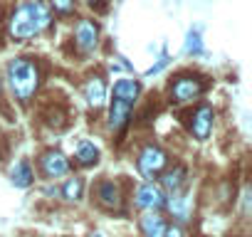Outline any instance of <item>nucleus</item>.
Wrapping results in <instances>:
<instances>
[{
    "label": "nucleus",
    "instance_id": "f257e3e1",
    "mask_svg": "<svg viewBox=\"0 0 252 237\" xmlns=\"http://www.w3.org/2000/svg\"><path fill=\"white\" fill-rule=\"evenodd\" d=\"M50 20L52 13L42 0H25L10 18V35L15 40H30L37 32H42L50 25Z\"/></svg>",
    "mask_w": 252,
    "mask_h": 237
},
{
    "label": "nucleus",
    "instance_id": "f03ea898",
    "mask_svg": "<svg viewBox=\"0 0 252 237\" xmlns=\"http://www.w3.org/2000/svg\"><path fill=\"white\" fill-rule=\"evenodd\" d=\"M8 84H10V91L15 94V99L28 101L40 84V72L30 59L18 57L8 64Z\"/></svg>",
    "mask_w": 252,
    "mask_h": 237
},
{
    "label": "nucleus",
    "instance_id": "7ed1b4c3",
    "mask_svg": "<svg viewBox=\"0 0 252 237\" xmlns=\"http://www.w3.org/2000/svg\"><path fill=\"white\" fill-rule=\"evenodd\" d=\"M166 163H168V156H166V151H161L158 146H146V148L139 153V171H141V176H146V178H154L156 173H161Z\"/></svg>",
    "mask_w": 252,
    "mask_h": 237
},
{
    "label": "nucleus",
    "instance_id": "20e7f679",
    "mask_svg": "<svg viewBox=\"0 0 252 237\" xmlns=\"http://www.w3.org/2000/svg\"><path fill=\"white\" fill-rule=\"evenodd\" d=\"M136 205L141 207V210H158V207H163L166 205V195H163V190L158 188V185H154V183H144L139 190H136Z\"/></svg>",
    "mask_w": 252,
    "mask_h": 237
},
{
    "label": "nucleus",
    "instance_id": "39448f33",
    "mask_svg": "<svg viewBox=\"0 0 252 237\" xmlns=\"http://www.w3.org/2000/svg\"><path fill=\"white\" fill-rule=\"evenodd\" d=\"M203 89H205V84L200 79H195V77H181L173 84L171 91H173V99L176 101H193L195 96L203 94Z\"/></svg>",
    "mask_w": 252,
    "mask_h": 237
},
{
    "label": "nucleus",
    "instance_id": "423d86ee",
    "mask_svg": "<svg viewBox=\"0 0 252 237\" xmlns=\"http://www.w3.org/2000/svg\"><path fill=\"white\" fill-rule=\"evenodd\" d=\"M40 163H42V173H45L47 178H60V176L69 173V161H67L64 153H60V151H47Z\"/></svg>",
    "mask_w": 252,
    "mask_h": 237
},
{
    "label": "nucleus",
    "instance_id": "0eeeda50",
    "mask_svg": "<svg viewBox=\"0 0 252 237\" xmlns=\"http://www.w3.org/2000/svg\"><path fill=\"white\" fill-rule=\"evenodd\" d=\"M74 37H77V47L82 52H92L96 47V37H99V30L94 23L89 20H79L77 30H74Z\"/></svg>",
    "mask_w": 252,
    "mask_h": 237
},
{
    "label": "nucleus",
    "instance_id": "6e6552de",
    "mask_svg": "<svg viewBox=\"0 0 252 237\" xmlns=\"http://www.w3.org/2000/svg\"><path fill=\"white\" fill-rule=\"evenodd\" d=\"M210 129H213V109L210 106H200L193 116V124H190V131L195 134V139L205 141L210 136Z\"/></svg>",
    "mask_w": 252,
    "mask_h": 237
},
{
    "label": "nucleus",
    "instance_id": "1a4fd4ad",
    "mask_svg": "<svg viewBox=\"0 0 252 237\" xmlns=\"http://www.w3.org/2000/svg\"><path fill=\"white\" fill-rule=\"evenodd\" d=\"M84 99H87V104L94 106V109L104 106V104H106V84H104V79H99V77L89 79V82L84 84Z\"/></svg>",
    "mask_w": 252,
    "mask_h": 237
},
{
    "label": "nucleus",
    "instance_id": "9d476101",
    "mask_svg": "<svg viewBox=\"0 0 252 237\" xmlns=\"http://www.w3.org/2000/svg\"><path fill=\"white\" fill-rule=\"evenodd\" d=\"M131 106L129 101H121V99H114L111 101V109H109V129L119 131L126 121H129V114H131Z\"/></svg>",
    "mask_w": 252,
    "mask_h": 237
},
{
    "label": "nucleus",
    "instance_id": "9b49d317",
    "mask_svg": "<svg viewBox=\"0 0 252 237\" xmlns=\"http://www.w3.org/2000/svg\"><path fill=\"white\" fill-rule=\"evenodd\" d=\"M139 94H141V84L139 82H134V79H116V84H114V99L134 104Z\"/></svg>",
    "mask_w": 252,
    "mask_h": 237
},
{
    "label": "nucleus",
    "instance_id": "f8f14e48",
    "mask_svg": "<svg viewBox=\"0 0 252 237\" xmlns=\"http://www.w3.org/2000/svg\"><path fill=\"white\" fill-rule=\"evenodd\" d=\"M141 232H144V237H163V232H166L163 217L156 215V212L151 210L149 215L141 217Z\"/></svg>",
    "mask_w": 252,
    "mask_h": 237
},
{
    "label": "nucleus",
    "instance_id": "ddd939ff",
    "mask_svg": "<svg viewBox=\"0 0 252 237\" xmlns=\"http://www.w3.org/2000/svg\"><path fill=\"white\" fill-rule=\"evenodd\" d=\"M10 180L15 188H28L32 183V168L28 161H18L13 168H10Z\"/></svg>",
    "mask_w": 252,
    "mask_h": 237
},
{
    "label": "nucleus",
    "instance_id": "4468645a",
    "mask_svg": "<svg viewBox=\"0 0 252 237\" xmlns=\"http://www.w3.org/2000/svg\"><path fill=\"white\" fill-rule=\"evenodd\" d=\"M99 203L104 207H119L121 205V198H119V188L114 183H101L99 185Z\"/></svg>",
    "mask_w": 252,
    "mask_h": 237
},
{
    "label": "nucleus",
    "instance_id": "2eb2a0df",
    "mask_svg": "<svg viewBox=\"0 0 252 237\" xmlns=\"http://www.w3.org/2000/svg\"><path fill=\"white\" fill-rule=\"evenodd\" d=\"M77 158H79L82 166H92V163H96V158H99V148H96L94 144H89V141H82V144L77 146Z\"/></svg>",
    "mask_w": 252,
    "mask_h": 237
},
{
    "label": "nucleus",
    "instance_id": "dca6fc26",
    "mask_svg": "<svg viewBox=\"0 0 252 237\" xmlns=\"http://www.w3.org/2000/svg\"><path fill=\"white\" fill-rule=\"evenodd\" d=\"M82 190H84V183H82V178H72V180H67V183H64V188H62V195H64V200L74 203V200H79V198H82Z\"/></svg>",
    "mask_w": 252,
    "mask_h": 237
},
{
    "label": "nucleus",
    "instance_id": "f3484780",
    "mask_svg": "<svg viewBox=\"0 0 252 237\" xmlns=\"http://www.w3.org/2000/svg\"><path fill=\"white\" fill-rule=\"evenodd\" d=\"M183 178H186V168H173L171 173H166V178H163V185L171 190V193H178V188H181V183H183Z\"/></svg>",
    "mask_w": 252,
    "mask_h": 237
},
{
    "label": "nucleus",
    "instance_id": "a211bd4d",
    "mask_svg": "<svg viewBox=\"0 0 252 237\" xmlns=\"http://www.w3.org/2000/svg\"><path fill=\"white\" fill-rule=\"evenodd\" d=\"M183 52H186V55H203V40H200L198 30L188 32V37H186V45H183Z\"/></svg>",
    "mask_w": 252,
    "mask_h": 237
},
{
    "label": "nucleus",
    "instance_id": "6ab92c4d",
    "mask_svg": "<svg viewBox=\"0 0 252 237\" xmlns=\"http://www.w3.org/2000/svg\"><path fill=\"white\" fill-rule=\"evenodd\" d=\"M50 3H52V8L60 10V13H69V10L74 8V0H50Z\"/></svg>",
    "mask_w": 252,
    "mask_h": 237
},
{
    "label": "nucleus",
    "instance_id": "aec40b11",
    "mask_svg": "<svg viewBox=\"0 0 252 237\" xmlns=\"http://www.w3.org/2000/svg\"><path fill=\"white\" fill-rule=\"evenodd\" d=\"M163 237H183V230H181L178 225H173V227H166Z\"/></svg>",
    "mask_w": 252,
    "mask_h": 237
},
{
    "label": "nucleus",
    "instance_id": "412c9836",
    "mask_svg": "<svg viewBox=\"0 0 252 237\" xmlns=\"http://www.w3.org/2000/svg\"><path fill=\"white\" fill-rule=\"evenodd\" d=\"M166 64H168V57H166V55H163V57H161V62H158V64H156V67H151V69H149V72H146V74H156V72H161V69H163V67H166Z\"/></svg>",
    "mask_w": 252,
    "mask_h": 237
},
{
    "label": "nucleus",
    "instance_id": "4be33fe9",
    "mask_svg": "<svg viewBox=\"0 0 252 237\" xmlns=\"http://www.w3.org/2000/svg\"><path fill=\"white\" fill-rule=\"evenodd\" d=\"M89 237H104V235H101V232H94V235H89Z\"/></svg>",
    "mask_w": 252,
    "mask_h": 237
},
{
    "label": "nucleus",
    "instance_id": "5701e85b",
    "mask_svg": "<svg viewBox=\"0 0 252 237\" xmlns=\"http://www.w3.org/2000/svg\"><path fill=\"white\" fill-rule=\"evenodd\" d=\"M87 3H89V5H92V3H96V0H87Z\"/></svg>",
    "mask_w": 252,
    "mask_h": 237
}]
</instances>
